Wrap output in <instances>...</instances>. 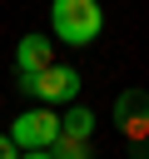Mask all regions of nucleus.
<instances>
[{
  "label": "nucleus",
  "instance_id": "nucleus-9",
  "mask_svg": "<svg viewBox=\"0 0 149 159\" xmlns=\"http://www.w3.org/2000/svg\"><path fill=\"white\" fill-rule=\"evenodd\" d=\"M20 159H55L50 149H20Z\"/></svg>",
  "mask_w": 149,
  "mask_h": 159
},
{
  "label": "nucleus",
  "instance_id": "nucleus-1",
  "mask_svg": "<svg viewBox=\"0 0 149 159\" xmlns=\"http://www.w3.org/2000/svg\"><path fill=\"white\" fill-rule=\"evenodd\" d=\"M50 30L60 45H94L104 30L99 0H50Z\"/></svg>",
  "mask_w": 149,
  "mask_h": 159
},
{
  "label": "nucleus",
  "instance_id": "nucleus-6",
  "mask_svg": "<svg viewBox=\"0 0 149 159\" xmlns=\"http://www.w3.org/2000/svg\"><path fill=\"white\" fill-rule=\"evenodd\" d=\"M60 134H74V139H89V134H94V109L74 104L70 114H60Z\"/></svg>",
  "mask_w": 149,
  "mask_h": 159
},
{
  "label": "nucleus",
  "instance_id": "nucleus-8",
  "mask_svg": "<svg viewBox=\"0 0 149 159\" xmlns=\"http://www.w3.org/2000/svg\"><path fill=\"white\" fill-rule=\"evenodd\" d=\"M0 159H20V149H15V139H10V134H0Z\"/></svg>",
  "mask_w": 149,
  "mask_h": 159
},
{
  "label": "nucleus",
  "instance_id": "nucleus-4",
  "mask_svg": "<svg viewBox=\"0 0 149 159\" xmlns=\"http://www.w3.org/2000/svg\"><path fill=\"white\" fill-rule=\"evenodd\" d=\"M114 124H119L124 134L144 139V134H149V94H144V89H124V94L114 99Z\"/></svg>",
  "mask_w": 149,
  "mask_h": 159
},
{
  "label": "nucleus",
  "instance_id": "nucleus-3",
  "mask_svg": "<svg viewBox=\"0 0 149 159\" xmlns=\"http://www.w3.org/2000/svg\"><path fill=\"white\" fill-rule=\"evenodd\" d=\"M55 134H60V114H55L50 104H35V109H25V114L10 124L15 149H50Z\"/></svg>",
  "mask_w": 149,
  "mask_h": 159
},
{
  "label": "nucleus",
  "instance_id": "nucleus-2",
  "mask_svg": "<svg viewBox=\"0 0 149 159\" xmlns=\"http://www.w3.org/2000/svg\"><path fill=\"white\" fill-rule=\"evenodd\" d=\"M20 94H30L35 104H74L79 94V70L74 65H45L40 75H20Z\"/></svg>",
  "mask_w": 149,
  "mask_h": 159
},
{
  "label": "nucleus",
  "instance_id": "nucleus-5",
  "mask_svg": "<svg viewBox=\"0 0 149 159\" xmlns=\"http://www.w3.org/2000/svg\"><path fill=\"white\" fill-rule=\"evenodd\" d=\"M45 65H55L50 35H25V40L15 45V75H40Z\"/></svg>",
  "mask_w": 149,
  "mask_h": 159
},
{
  "label": "nucleus",
  "instance_id": "nucleus-7",
  "mask_svg": "<svg viewBox=\"0 0 149 159\" xmlns=\"http://www.w3.org/2000/svg\"><path fill=\"white\" fill-rule=\"evenodd\" d=\"M50 154H55V159H89V139H74V134H55Z\"/></svg>",
  "mask_w": 149,
  "mask_h": 159
}]
</instances>
